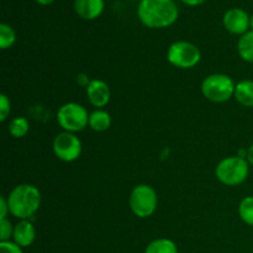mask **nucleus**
<instances>
[{
	"instance_id": "7",
	"label": "nucleus",
	"mask_w": 253,
	"mask_h": 253,
	"mask_svg": "<svg viewBox=\"0 0 253 253\" xmlns=\"http://www.w3.org/2000/svg\"><path fill=\"white\" fill-rule=\"evenodd\" d=\"M202 59V52L197 44L189 41L173 42L167 52V61L175 68H194Z\"/></svg>"
},
{
	"instance_id": "22",
	"label": "nucleus",
	"mask_w": 253,
	"mask_h": 253,
	"mask_svg": "<svg viewBox=\"0 0 253 253\" xmlns=\"http://www.w3.org/2000/svg\"><path fill=\"white\" fill-rule=\"evenodd\" d=\"M0 253H24L22 247L15 244L14 241H1L0 242Z\"/></svg>"
},
{
	"instance_id": "21",
	"label": "nucleus",
	"mask_w": 253,
	"mask_h": 253,
	"mask_svg": "<svg viewBox=\"0 0 253 253\" xmlns=\"http://www.w3.org/2000/svg\"><path fill=\"white\" fill-rule=\"evenodd\" d=\"M11 113V101L6 94H0V121L5 123Z\"/></svg>"
},
{
	"instance_id": "6",
	"label": "nucleus",
	"mask_w": 253,
	"mask_h": 253,
	"mask_svg": "<svg viewBox=\"0 0 253 253\" xmlns=\"http://www.w3.org/2000/svg\"><path fill=\"white\" fill-rule=\"evenodd\" d=\"M89 115L85 108L78 103H66L57 111V123L67 132L77 133L89 126Z\"/></svg>"
},
{
	"instance_id": "26",
	"label": "nucleus",
	"mask_w": 253,
	"mask_h": 253,
	"mask_svg": "<svg viewBox=\"0 0 253 253\" xmlns=\"http://www.w3.org/2000/svg\"><path fill=\"white\" fill-rule=\"evenodd\" d=\"M184 4L190 5V6H195V5H200L205 1V0H182Z\"/></svg>"
},
{
	"instance_id": "20",
	"label": "nucleus",
	"mask_w": 253,
	"mask_h": 253,
	"mask_svg": "<svg viewBox=\"0 0 253 253\" xmlns=\"http://www.w3.org/2000/svg\"><path fill=\"white\" fill-rule=\"evenodd\" d=\"M14 227L9 219L0 220V242L10 241V239L14 235Z\"/></svg>"
},
{
	"instance_id": "15",
	"label": "nucleus",
	"mask_w": 253,
	"mask_h": 253,
	"mask_svg": "<svg viewBox=\"0 0 253 253\" xmlns=\"http://www.w3.org/2000/svg\"><path fill=\"white\" fill-rule=\"evenodd\" d=\"M239 56L247 63H253V31H249L240 36L237 42Z\"/></svg>"
},
{
	"instance_id": "28",
	"label": "nucleus",
	"mask_w": 253,
	"mask_h": 253,
	"mask_svg": "<svg viewBox=\"0 0 253 253\" xmlns=\"http://www.w3.org/2000/svg\"><path fill=\"white\" fill-rule=\"evenodd\" d=\"M250 27H251V31H253V14H252L251 19H250Z\"/></svg>"
},
{
	"instance_id": "8",
	"label": "nucleus",
	"mask_w": 253,
	"mask_h": 253,
	"mask_svg": "<svg viewBox=\"0 0 253 253\" xmlns=\"http://www.w3.org/2000/svg\"><path fill=\"white\" fill-rule=\"evenodd\" d=\"M52 148H53L54 156L59 161L67 163L78 160L82 155V150H83L81 138L76 133L67 132V131L58 133L53 138Z\"/></svg>"
},
{
	"instance_id": "18",
	"label": "nucleus",
	"mask_w": 253,
	"mask_h": 253,
	"mask_svg": "<svg viewBox=\"0 0 253 253\" xmlns=\"http://www.w3.org/2000/svg\"><path fill=\"white\" fill-rule=\"evenodd\" d=\"M239 215L245 224L253 226V195L241 200L239 205Z\"/></svg>"
},
{
	"instance_id": "13",
	"label": "nucleus",
	"mask_w": 253,
	"mask_h": 253,
	"mask_svg": "<svg viewBox=\"0 0 253 253\" xmlns=\"http://www.w3.org/2000/svg\"><path fill=\"white\" fill-rule=\"evenodd\" d=\"M234 98L240 105L245 108H253V81L245 79L239 82L235 88Z\"/></svg>"
},
{
	"instance_id": "9",
	"label": "nucleus",
	"mask_w": 253,
	"mask_h": 253,
	"mask_svg": "<svg viewBox=\"0 0 253 253\" xmlns=\"http://www.w3.org/2000/svg\"><path fill=\"white\" fill-rule=\"evenodd\" d=\"M250 19L251 17L245 10L240 9V7H234L225 12L222 22H224V27L226 29V31H229L230 34L242 36L244 34L249 32Z\"/></svg>"
},
{
	"instance_id": "4",
	"label": "nucleus",
	"mask_w": 253,
	"mask_h": 253,
	"mask_svg": "<svg viewBox=\"0 0 253 253\" xmlns=\"http://www.w3.org/2000/svg\"><path fill=\"white\" fill-rule=\"evenodd\" d=\"M236 83L224 73H214L208 76L202 83V94L211 103H226L234 98Z\"/></svg>"
},
{
	"instance_id": "24",
	"label": "nucleus",
	"mask_w": 253,
	"mask_h": 253,
	"mask_svg": "<svg viewBox=\"0 0 253 253\" xmlns=\"http://www.w3.org/2000/svg\"><path fill=\"white\" fill-rule=\"evenodd\" d=\"M90 82L91 79H89V77L86 76L85 73H79L78 76H77V83H78L79 85L83 86V88H86Z\"/></svg>"
},
{
	"instance_id": "1",
	"label": "nucleus",
	"mask_w": 253,
	"mask_h": 253,
	"mask_svg": "<svg viewBox=\"0 0 253 253\" xmlns=\"http://www.w3.org/2000/svg\"><path fill=\"white\" fill-rule=\"evenodd\" d=\"M178 6L173 0H141L137 15L140 21L150 29H163L178 19Z\"/></svg>"
},
{
	"instance_id": "14",
	"label": "nucleus",
	"mask_w": 253,
	"mask_h": 253,
	"mask_svg": "<svg viewBox=\"0 0 253 253\" xmlns=\"http://www.w3.org/2000/svg\"><path fill=\"white\" fill-rule=\"evenodd\" d=\"M111 126V116L104 109H95L89 115V127L95 132H105Z\"/></svg>"
},
{
	"instance_id": "25",
	"label": "nucleus",
	"mask_w": 253,
	"mask_h": 253,
	"mask_svg": "<svg viewBox=\"0 0 253 253\" xmlns=\"http://www.w3.org/2000/svg\"><path fill=\"white\" fill-rule=\"evenodd\" d=\"M247 162L250 163V166H253V143L247 148Z\"/></svg>"
},
{
	"instance_id": "17",
	"label": "nucleus",
	"mask_w": 253,
	"mask_h": 253,
	"mask_svg": "<svg viewBox=\"0 0 253 253\" xmlns=\"http://www.w3.org/2000/svg\"><path fill=\"white\" fill-rule=\"evenodd\" d=\"M30 121L24 116H17L10 121L9 132L14 138H22L29 133Z\"/></svg>"
},
{
	"instance_id": "3",
	"label": "nucleus",
	"mask_w": 253,
	"mask_h": 253,
	"mask_svg": "<svg viewBox=\"0 0 253 253\" xmlns=\"http://www.w3.org/2000/svg\"><path fill=\"white\" fill-rule=\"evenodd\" d=\"M250 174V163L239 156H230L217 163L215 175L221 184L237 187L246 182Z\"/></svg>"
},
{
	"instance_id": "2",
	"label": "nucleus",
	"mask_w": 253,
	"mask_h": 253,
	"mask_svg": "<svg viewBox=\"0 0 253 253\" xmlns=\"http://www.w3.org/2000/svg\"><path fill=\"white\" fill-rule=\"evenodd\" d=\"M10 214L19 220H30L42 203L41 192L34 184H19L7 195Z\"/></svg>"
},
{
	"instance_id": "23",
	"label": "nucleus",
	"mask_w": 253,
	"mask_h": 253,
	"mask_svg": "<svg viewBox=\"0 0 253 253\" xmlns=\"http://www.w3.org/2000/svg\"><path fill=\"white\" fill-rule=\"evenodd\" d=\"M10 214L9 209V203H7V198L2 195L0 198V220L1 219H7V215Z\"/></svg>"
},
{
	"instance_id": "19",
	"label": "nucleus",
	"mask_w": 253,
	"mask_h": 253,
	"mask_svg": "<svg viewBox=\"0 0 253 253\" xmlns=\"http://www.w3.org/2000/svg\"><path fill=\"white\" fill-rule=\"evenodd\" d=\"M16 41V34L14 29L7 24L0 25V48L7 49L14 46Z\"/></svg>"
},
{
	"instance_id": "16",
	"label": "nucleus",
	"mask_w": 253,
	"mask_h": 253,
	"mask_svg": "<svg viewBox=\"0 0 253 253\" xmlns=\"http://www.w3.org/2000/svg\"><path fill=\"white\" fill-rule=\"evenodd\" d=\"M145 253H178V247L172 240L157 239L147 245Z\"/></svg>"
},
{
	"instance_id": "27",
	"label": "nucleus",
	"mask_w": 253,
	"mask_h": 253,
	"mask_svg": "<svg viewBox=\"0 0 253 253\" xmlns=\"http://www.w3.org/2000/svg\"><path fill=\"white\" fill-rule=\"evenodd\" d=\"M36 1L41 5H48V4H51L53 0H36Z\"/></svg>"
},
{
	"instance_id": "12",
	"label": "nucleus",
	"mask_w": 253,
	"mask_h": 253,
	"mask_svg": "<svg viewBox=\"0 0 253 253\" xmlns=\"http://www.w3.org/2000/svg\"><path fill=\"white\" fill-rule=\"evenodd\" d=\"M76 12L84 20H94L104 10V0H74Z\"/></svg>"
},
{
	"instance_id": "11",
	"label": "nucleus",
	"mask_w": 253,
	"mask_h": 253,
	"mask_svg": "<svg viewBox=\"0 0 253 253\" xmlns=\"http://www.w3.org/2000/svg\"><path fill=\"white\" fill-rule=\"evenodd\" d=\"M15 244L20 247H29L36 240V229L30 220H20L14 227V235H12Z\"/></svg>"
},
{
	"instance_id": "5",
	"label": "nucleus",
	"mask_w": 253,
	"mask_h": 253,
	"mask_svg": "<svg viewBox=\"0 0 253 253\" xmlns=\"http://www.w3.org/2000/svg\"><path fill=\"white\" fill-rule=\"evenodd\" d=\"M128 205L135 216L147 219L152 216L158 207V197L156 190L148 184H138L131 190Z\"/></svg>"
},
{
	"instance_id": "10",
	"label": "nucleus",
	"mask_w": 253,
	"mask_h": 253,
	"mask_svg": "<svg viewBox=\"0 0 253 253\" xmlns=\"http://www.w3.org/2000/svg\"><path fill=\"white\" fill-rule=\"evenodd\" d=\"M85 94L89 103L96 109L105 108L111 99L110 86L101 79H91L89 85L85 88Z\"/></svg>"
}]
</instances>
